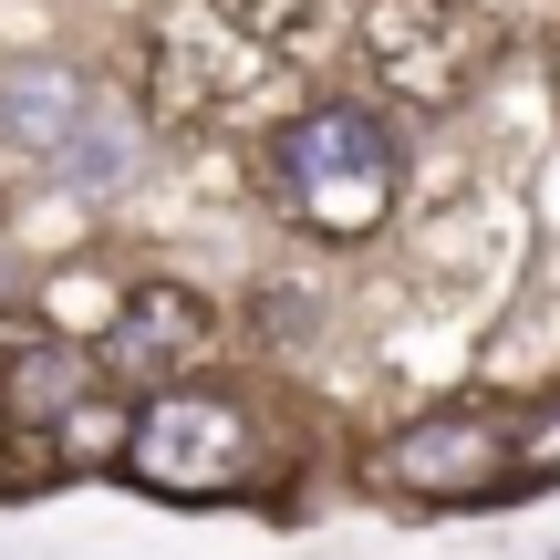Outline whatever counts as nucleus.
<instances>
[{"label": "nucleus", "mask_w": 560, "mask_h": 560, "mask_svg": "<svg viewBox=\"0 0 560 560\" xmlns=\"http://www.w3.org/2000/svg\"><path fill=\"white\" fill-rule=\"evenodd\" d=\"M405 198V145L374 104H301L270 136V208L312 240H374Z\"/></svg>", "instance_id": "f257e3e1"}, {"label": "nucleus", "mask_w": 560, "mask_h": 560, "mask_svg": "<svg viewBox=\"0 0 560 560\" xmlns=\"http://www.w3.org/2000/svg\"><path fill=\"white\" fill-rule=\"evenodd\" d=\"M115 467L145 499L219 509V499H260L270 446H260V416H249L229 384H156V395L125 416V457Z\"/></svg>", "instance_id": "f03ea898"}, {"label": "nucleus", "mask_w": 560, "mask_h": 560, "mask_svg": "<svg viewBox=\"0 0 560 560\" xmlns=\"http://www.w3.org/2000/svg\"><path fill=\"white\" fill-rule=\"evenodd\" d=\"M94 353L73 332H52L42 312H0V499L52 488V416L94 395Z\"/></svg>", "instance_id": "7ed1b4c3"}, {"label": "nucleus", "mask_w": 560, "mask_h": 560, "mask_svg": "<svg viewBox=\"0 0 560 560\" xmlns=\"http://www.w3.org/2000/svg\"><path fill=\"white\" fill-rule=\"evenodd\" d=\"M363 478L416 509H509V416L499 405H436V416L395 425L363 457Z\"/></svg>", "instance_id": "20e7f679"}, {"label": "nucleus", "mask_w": 560, "mask_h": 560, "mask_svg": "<svg viewBox=\"0 0 560 560\" xmlns=\"http://www.w3.org/2000/svg\"><path fill=\"white\" fill-rule=\"evenodd\" d=\"M208 342H219V322H208V301L187 280H136L83 353H94V374H125V384L156 395V384H198Z\"/></svg>", "instance_id": "39448f33"}, {"label": "nucleus", "mask_w": 560, "mask_h": 560, "mask_svg": "<svg viewBox=\"0 0 560 560\" xmlns=\"http://www.w3.org/2000/svg\"><path fill=\"white\" fill-rule=\"evenodd\" d=\"M94 94H104V83L83 73V62H52V52L0 62V166L42 177V166L62 156V136L83 125V104H94Z\"/></svg>", "instance_id": "423d86ee"}, {"label": "nucleus", "mask_w": 560, "mask_h": 560, "mask_svg": "<svg viewBox=\"0 0 560 560\" xmlns=\"http://www.w3.org/2000/svg\"><path fill=\"white\" fill-rule=\"evenodd\" d=\"M156 32H166V42H156V62H166L156 94H166V104H187V115H198L208 94H229L240 73H260V42H240L219 11H166Z\"/></svg>", "instance_id": "0eeeda50"}, {"label": "nucleus", "mask_w": 560, "mask_h": 560, "mask_svg": "<svg viewBox=\"0 0 560 560\" xmlns=\"http://www.w3.org/2000/svg\"><path fill=\"white\" fill-rule=\"evenodd\" d=\"M136 166H145V115L125 94H94V104H83V125L62 136V156L42 166V177H52L62 198H115Z\"/></svg>", "instance_id": "6e6552de"}, {"label": "nucleus", "mask_w": 560, "mask_h": 560, "mask_svg": "<svg viewBox=\"0 0 560 560\" xmlns=\"http://www.w3.org/2000/svg\"><path fill=\"white\" fill-rule=\"evenodd\" d=\"M125 416H136V405H125V395H104V384H94L83 405H62V416H52V436H42V446H52V478L115 467V457H125Z\"/></svg>", "instance_id": "1a4fd4ad"}, {"label": "nucleus", "mask_w": 560, "mask_h": 560, "mask_svg": "<svg viewBox=\"0 0 560 560\" xmlns=\"http://www.w3.org/2000/svg\"><path fill=\"white\" fill-rule=\"evenodd\" d=\"M540 488H560V395L509 416V499H540Z\"/></svg>", "instance_id": "9d476101"}]
</instances>
